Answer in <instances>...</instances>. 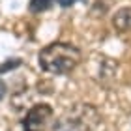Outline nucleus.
I'll list each match as a JSON object with an SVG mask.
<instances>
[{"instance_id": "obj_2", "label": "nucleus", "mask_w": 131, "mask_h": 131, "mask_svg": "<svg viewBox=\"0 0 131 131\" xmlns=\"http://www.w3.org/2000/svg\"><path fill=\"white\" fill-rule=\"evenodd\" d=\"M101 120L99 111L90 103H77L69 111L68 118H62L54 126L56 131H94Z\"/></svg>"}, {"instance_id": "obj_1", "label": "nucleus", "mask_w": 131, "mask_h": 131, "mask_svg": "<svg viewBox=\"0 0 131 131\" xmlns=\"http://www.w3.org/2000/svg\"><path fill=\"white\" fill-rule=\"evenodd\" d=\"M82 60L81 51L71 43H51L45 49L39 51L38 62L41 66V69L47 71L51 75H66L69 71H73L79 62Z\"/></svg>"}, {"instance_id": "obj_4", "label": "nucleus", "mask_w": 131, "mask_h": 131, "mask_svg": "<svg viewBox=\"0 0 131 131\" xmlns=\"http://www.w3.org/2000/svg\"><path fill=\"white\" fill-rule=\"evenodd\" d=\"M112 26L120 34L131 32V6L116 9V13L112 15Z\"/></svg>"}, {"instance_id": "obj_6", "label": "nucleus", "mask_w": 131, "mask_h": 131, "mask_svg": "<svg viewBox=\"0 0 131 131\" xmlns=\"http://www.w3.org/2000/svg\"><path fill=\"white\" fill-rule=\"evenodd\" d=\"M58 2H60L62 6H71L73 2H77V0H58Z\"/></svg>"}, {"instance_id": "obj_5", "label": "nucleus", "mask_w": 131, "mask_h": 131, "mask_svg": "<svg viewBox=\"0 0 131 131\" xmlns=\"http://www.w3.org/2000/svg\"><path fill=\"white\" fill-rule=\"evenodd\" d=\"M52 0H30V9L32 11H43L51 6Z\"/></svg>"}, {"instance_id": "obj_3", "label": "nucleus", "mask_w": 131, "mask_h": 131, "mask_svg": "<svg viewBox=\"0 0 131 131\" xmlns=\"http://www.w3.org/2000/svg\"><path fill=\"white\" fill-rule=\"evenodd\" d=\"M52 118V109L47 103H38L26 112L25 131H43Z\"/></svg>"}]
</instances>
